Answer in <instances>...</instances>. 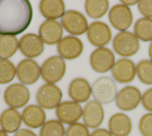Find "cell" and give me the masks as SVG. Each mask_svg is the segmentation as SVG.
<instances>
[{"label": "cell", "instance_id": "1", "mask_svg": "<svg viewBox=\"0 0 152 136\" xmlns=\"http://www.w3.org/2000/svg\"><path fill=\"white\" fill-rule=\"evenodd\" d=\"M33 9L28 0H0V35H17L31 24Z\"/></svg>", "mask_w": 152, "mask_h": 136}, {"label": "cell", "instance_id": "2", "mask_svg": "<svg viewBox=\"0 0 152 136\" xmlns=\"http://www.w3.org/2000/svg\"><path fill=\"white\" fill-rule=\"evenodd\" d=\"M92 95L100 104H110L117 96V86L114 80L108 77L97 79L92 85Z\"/></svg>", "mask_w": 152, "mask_h": 136}, {"label": "cell", "instance_id": "3", "mask_svg": "<svg viewBox=\"0 0 152 136\" xmlns=\"http://www.w3.org/2000/svg\"><path fill=\"white\" fill-rule=\"evenodd\" d=\"M40 69L43 80L47 84H54L64 77L66 70V62L61 57H50L43 62Z\"/></svg>", "mask_w": 152, "mask_h": 136}, {"label": "cell", "instance_id": "4", "mask_svg": "<svg viewBox=\"0 0 152 136\" xmlns=\"http://www.w3.org/2000/svg\"><path fill=\"white\" fill-rule=\"evenodd\" d=\"M139 41L135 34L130 32H120L114 37L113 47L119 56H133L139 50Z\"/></svg>", "mask_w": 152, "mask_h": 136}, {"label": "cell", "instance_id": "5", "mask_svg": "<svg viewBox=\"0 0 152 136\" xmlns=\"http://www.w3.org/2000/svg\"><path fill=\"white\" fill-rule=\"evenodd\" d=\"M62 99V92L55 84H46L37 92L36 100L40 107L53 109L59 106Z\"/></svg>", "mask_w": 152, "mask_h": 136}, {"label": "cell", "instance_id": "6", "mask_svg": "<svg viewBox=\"0 0 152 136\" xmlns=\"http://www.w3.org/2000/svg\"><path fill=\"white\" fill-rule=\"evenodd\" d=\"M62 27L73 35H81L88 31V20L82 13L75 10L65 12L61 18Z\"/></svg>", "mask_w": 152, "mask_h": 136}, {"label": "cell", "instance_id": "7", "mask_svg": "<svg viewBox=\"0 0 152 136\" xmlns=\"http://www.w3.org/2000/svg\"><path fill=\"white\" fill-rule=\"evenodd\" d=\"M4 100L5 103L12 109L21 108L29 101L30 91L23 84H12L5 90Z\"/></svg>", "mask_w": 152, "mask_h": 136}, {"label": "cell", "instance_id": "8", "mask_svg": "<svg viewBox=\"0 0 152 136\" xmlns=\"http://www.w3.org/2000/svg\"><path fill=\"white\" fill-rule=\"evenodd\" d=\"M90 64L94 71L106 73L112 70L115 64V56L109 48L98 47L91 54Z\"/></svg>", "mask_w": 152, "mask_h": 136}, {"label": "cell", "instance_id": "9", "mask_svg": "<svg viewBox=\"0 0 152 136\" xmlns=\"http://www.w3.org/2000/svg\"><path fill=\"white\" fill-rule=\"evenodd\" d=\"M87 36L92 45L103 47L111 41L112 32L106 23L97 21L92 22L88 26Z\"/></svg>", "mask_w": 152, "mask_h": 136}, {"label": "cell", "instance_id": "10", "mask_svg": "<svg viewBox=\"0 0 152 136\" xmlns=\"http://www.w3.org/2000/svg\"><path fill=\"white\" fill-rule=\"evenodd\" d=\"M109 20L114 28L126 32L131 26L133 21L131 9L123 4L114 5L109 12Z\"/></svg>", "mask_w": 152, "mask_h": 136}, {"label": "cell", "instance_id": "11", "mask_svg": "<svg viewBox=\"0 0 152 136\" xmlns=\"http://www.w3.org/2000/svg\"><path fill=\"white\" fill-rule=\"evenodd\" d=\"M16 74L20 82L26 85H31L39 80L41 75V69L34 60L24 59L18 64Z\"/></svg>", "mask_w": 152, "mask_h": 136}, {"label": "cell", "instance_id": "12", "mask_svg": "<svg viewBox=\"0 0 152 136\" xmlns=\"http://www.w3.org/2000/svg\"><path fill=\"white\" fill-rule=\"evenodd\" d=\"M142 101V94L138 88L128 86L119 91L116 98V104L123 111H131L138 106Z\"/></svg>", "mask_w": 152, "mask_h": 136}, {"label": "cell", "instance_id": "13", "mask_svg": "<svg viewBox=\"0 0 152 136\" xmlns=\"http://www.w3.org/2000/svg\"><path fill=\"white\" fill-rule=\"evenodd\" d=\"M56 115L62 123L72 125L78 122L83 115V109L78 103L65 101L57 107Z\"/></svg>", "mask_w": 152, "mask_h": 136}, {"label": "cell", "instance_id": "14", "mask_svg": "<svg viewBox=\"0 0 152 136\" xmlns=\"http://www.w3.org/2000/svg\"><path fill=\"white\" fill-rule=\"evenodd\" d=\"M84 46L79 38L75 36H66L58 43L57 51L63 59L74 60L82 54Z\"/></svg>", "mask_w": 152, "mask_h": 136}, {"label": "cell", "instance_id": "15", "mask_svg": "<svg viewBox=\"0 0 152 136\" xmlns=\"http://www.w3.org/2000/svg\"><path fill=\"white\" fill-rule=\"evenodd\" d=\"M39 35L45 44L54 45L62 40L63 35L62 25L56 20H46L40 24Z\"/></svg>", "mask_w": 152, "mask_h": 136}, {"label": "cell", "instance_id": "16", "mask_svg": "<svg viewBox=\"0 0 152 136\" xmlns=\"http://www.w3.org/2000/svg\"><path fill=\"white\" fill-rule=\"evenodd\" d=\"M20 51L26 58H37L44 51V44L40 36L28 33L23 35L19 41Z\"/></svg>", "mask_w": 152, "mask_h": 136}, {"label": "cell", "instance_id": "17", "mask_svg": "<svg viewBox=\"0 0 152 136\" xmlns=\"http://www.w3.org/2000/svg\"><path fill=\"white\" fill-rule=\"evenodd\" d=\"M113 78L120 84L132 82L136 75V67L132 61L122 58L114 64L112 68Z\"/></svg>", "mask_w": 152, "mask_h": 136}, {"label": "cell", "instance_id": "18", "mask_svg": "<svg viewBox=\"0 0 152 136\" xmlns=\"http://www.w3.org/2000/svg\"><path fill=\"white\" fill-rule=\"evenodd\" d=\"M104 110L100 103L96 100L88 102L83 109V121L88 128L96 129L102 124Z\"/></svg>", "mask_w": 152, "mask_h": 136}, {"label": "cell", "instance_id": "19", "mask_svg": "<svg viewBox=\"0 0 152 136\" xmlns=\"http://www.w3.org/2000/svg\"><path fill=\"white\" fill-rule=\"evenodd\" d=\"M92 94V89L88 80L76 78L69 86V96L75 103H85Z\"/></svg>", "mask_w": 152, "mask_h": 136}, {"label": "cell", "instance_id": "20", "mask_svg": "<svg viewBox=\"0 0 152 136\" xmlns=\"http://www.w3.org/2000/svg\"><path fill=\"white\" fill-rule=\"evenodd\" d=\"M110 132L113 136H128L131 133L132 124L129 117L124 113H116L109 120Z\"/></svg>", "mask_w": 152, "mask_h": 136}, {"label": "cell", "instance_id": "21", "mask_svg": "<svg viewBox=\"0 0 152 136\" xmlns=\"http://www.w3.org/2000/svg\"><path fill=\"white\" fill-rule=\"evenodd\" d=\"M22 120L27 126L32 129L43 126L46 122V113L42 107L30 105L23 110Z\"/></svg>", "mask_w": 152, "mask_h": 136}, {"label": "cell", "instance_id": "22", "mask_svg": "<svg viewBox=\"0 0 152 136\" xmlns=\"http://www.w3.org/2000/svg\"><path fill=\"white\" fill-rule=\"evenodd\" d=\"M39 9L43 17L48 20H55L64 15L65 3L62 0H42Z\"/></svg>", "mask_w": 152, "mask_h": 136}, {"label": "cell", "instance_id": "23", "mask_svg": "<svg viewBox=\"0 0 152 136\" xmlns=\"http://www.w3.org/2000/svg\"><path fill=\"white\" fill-rule=\"evenodd\" d=\"M22 122L21 114L15 109H7L0 116V126L5 132L13 133L18 131Z\"/></svg>", "mask_w": 152, "mask_h": 136}, {"label": "cell", "instance_id": "24", "mask_svg": "<svg viewBox=\"0 0 152 136\" xmlns=\"http://www.w3.org/2000/svg\"><path fill=\"white\" fill-rule=\"evenodd\" d=\"M19 47V42L14 35L0 36V58L7 60L12 58Z\"/></svg>", "mask_w": 152, "mask_h": 136}, {"label": "cell", "instance_id": "25", "mask_svg": "<svg viewBox=\"0 0 152 136\" xmlns=\"http://www.w3.org/2000/svg\"><path fill=\"white\" fill-rule=\"evenodd\" d=\"M85 11L92 18H100L107 13L109 2L105 0H88L85 4Z\"/></svg>", "mask_w": 152, "mask_h": 136}, {"label": "cell", "instance_id": "26", "mask_svg": "<svg viewBox=\"0 0 152 136\" xmlns=\"http://www.w3.org/2000/svg\"><path fill=\"white\" fill-rule=\"evenodd\" d=\"M134 32L138 39L142 41H152V19L148 18H142L135 22Z\"/></svg>", "mask_w": 152, "mask_h": 136}, {"label": "cell", "instance_id": "27", "mask_svg": "<svg viewBox=\"0 0 152 136\" xmlns=\"http://www.w3.org/2000/svg\"><path fill=\"white\" fill-rule=\"evenodd\" d=\"M64 126L60 121L52 119L44 123L40 129V136H64Z\"/></svg>", "mask_w": 152, "mask_h": 136}, {"label": "cell", "instance_id": "28", "mask_svg": "<svg viewBox=\"0 0 152 136\" xmlns=\"http://www.w3.org/2000/svg\"><path fill=\"white\" fill-rule=\"evenodd\" d=\"M16 68L9 60L0 59V84H6L14 80Z\"/></svg>", "mask_w": 152, "mask_h": 136}, {"label": "cell", "instance_id": "29", "mask_svg": "<svg viewBox=\"0 0 152 136\" xmlns=\"http://www.w3.org/2000/svg\"><path fill=\"white\" fill-rule=\"evenodd\" d=\"M136 73L142 83L147 85L152 84V61L143 60L138 64Z\"/></svg>", "mask_w": 152, "mask_h": 136}, {"label": "cell", "instance_id": "30", "mask_svg": "<svg viewBox=\"0 0 152 136\" xmlns=\"http://www.w3.org/2000/svg\"><path fill=\"white\" fill-rule=\"evenodd\" d=\"M138 128L143 136H152V113L145 114L141 118Z\"/></svg>", "mask_w": 152, "mask_h": 136}, {"label": "cell", "instance_id": "31", "mask_svg": "<svg viewBox=\"0 0 152 136\" xmlns=\"http://www.w3.org/2000/svg\"><path fill=\"white\" fill-rule=\"evenodd\" d=\"M65 135L66 136H90V132L85 125L76 122L68 127Z\"/></svg>", "mask_w": 152, "mask_h": 136}, {"label": "cell", "instance_id": "32", "mask_svg": "<svg viewBox=\"0 0 152 136\" xmlns=\"http://www.w3.org/2000/svg\"><path fill=\"white\" fill-rule=\"evenodd\" d=\"M138 10L145 18H152V0H141L138 3Z\"/></svg>", "mask_w": 152, "mask_h": 136}, {"label": "cell", "instance_id": "33", "mask_svg": "<svg viewBox=\"0 0 152 136\" xmlns=\"http://www.w3.org/2000/svg\"><path fill=\"white\" fill-rule=\"evenodd\" d=\"M142 103L144 108L149 112H152V88L144 92L142 96Z\"/></svg>", "mask_w": 152, "mask_h": 136}, {"label": "cell", "instance_id": "34", "mask_svg": "<svg viewBox=\"0 0 152 136\" xmlns=\"http://www.w3.org/2000/svg\"><path fill=\"white\" fill-rule=\"evenodd\" d=\"M90 136H113V135L110 132V131H107V129H99L94 131Z\"/></svg>", "mask_w": 152, "mask_h": 136}, {"label": "cell", "instance_id": "35", "mask_svg": "<svg viewBox=\"0 0 152 136\" xmlns=\"http://www.w3.org/2000/svg\"><path fill=\"white\" fill-rule=\"evenodd\" d=\"M14 136H37L34 132L31 131L29 129H23L18 131Z\"/></svg>", "mask_w": 152, "mask_h": 136}, {"label": "cell", "instance_id": "36", "mask_svg": "<svg viewBox=\"0 0 152 136\" xmlns=\"http://www.w3.org/2000/svg\"><path fill=\"white\" fill-rule=\"evenodd\" d=\"M121 2L123 3V5H135L136 3H138V1H135V0H133V1H121Z\"/></svg>", "mask_w": 152, "mask_h": 136}, {"label": "cell", "instance_id": "37", "mask_svg": "<svg viewBox=\"0 0 152 136\" xmlns=\"http://www.w3.org/2000/svg\"><path fill=\"white\" fill-rule=\"evenodd\" d=\"M148 54H149V57H150V58H151V61H152V41H151V43L150 46H149Z\"/></svg>", "mask_w": 152, "mask_h": 136}, {"label": "cell", "instance_id": "38", "mask_svg": "<svg viewBox=\"0 0 152 136\" xmlns=\"http://www.w3.org/2000/svg\"><path fill=\"white\" fill-rule=\"evenodd\" d=\"M0 136H8V135L5 131H3L2 129H0Z\"/></svg>", "mask_w": 152, "mask_h": 136}]
</instances>
